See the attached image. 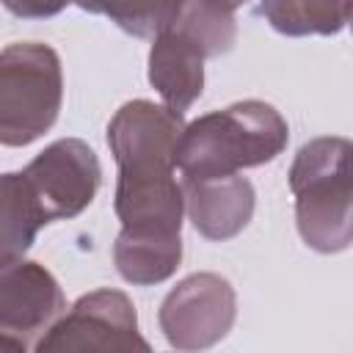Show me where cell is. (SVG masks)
<instances>
[{
    "label": "cell",
    "mask_w": 353,
    "mask_h": 353,
    "mask_svg": "<svg viewBox=\"0 0 353 353\" xmlns=\"http://www.w3.org/2000/svg\"><path fill=\"white\" fill-rule=\"evenodd\" d=\"M290 141L287 119L262 99H240L185 124L176 143L179 182L240 174L276 160Z\"/></svg>",
    "instance_id": "1"
},
{
    "label": "cell",
    "mask_w": 353,
    "mask_h": 353,
    "mask_svg": "<svg viewBox=\"0 0 353 353\" xmlns=\"http://www.w3.org/2000/svg\"><path fill=\"white\" fill-rule=\"evenodd\" d=\"M350 152L347 138L323 135L303 143L290 165L295 226L317 254H339L353 240Z\"/></svg>",
    "instance_id": "2"
},
{
    "label": "cell",
    "mask_w": 353,
    "mask_h": 353,
    "mask_svg": "<svg viewBox=\"0 0 353 353\" xmlns=\"http://www.w3.org/2000/svg\"><path fill=\"white\" fill-rule=\"evenodd\" d=\"M63 105V69L50 44L14 41L0 50V146L39 141Z\"/></svg>",
    "instance_id": "3"
},
{
    "label": "cell",
    "mask_w": 353,
    "mask_h": 353,
    "mask_svg": "<svg viewBox=\"0 0 353 353\" xmlns=\"http://www.w3.org/2000/svg\"><path fill=\"white\" fill-rule=\"evenodd\" d=\"M36 353H110V350H149L138 331V314L127 292L94 290L80 295L63 314L36 339Z\"/></svg>",
    "instance_id": "4"
},
{
    "label": "cell",
    "mask_w": 353,
    "mask_h": 353,
    "mask_svg": "<svg viewBox=\"0 0 353 353\" xmlns=\"http://www.w3.org/2000/svg\"><path fill=\"white\" fill-rule=\"evenodd\" d=\"M237 292L221 273H190L160 303L157 323L165 342L176 350L193 353L218 345L234 325Z\"/></svg>",
    "instance_id": "5"
},
{
    "label": "cell",
    "mask_w": 353,
    "mask_h": 353,
    "mask_svg": "<svg viewBox=\"0 0 353 353\" xmlns=\"http://www.w3.org/2000/svg\"><path fill=\"white\" fill-rule=\"evenodd\" d=\"M22 174L30 182L47 223L80 215L102 185L99 157L80 138L52 141L22 168Z\"/></svg>",
    "instance_id": "6"
},
{
    "label": "cell",
    "mask_w": 353,
    "mask_h": 353,
    "mask_svg": "<svg viewBox=\"0 0 353 353\" xmlns=\"http://www.w3.org/2000/svg\"><path fill=\"white\" fill-rule=\"evenodd\" d=\"M182 130V113L152 99H130L108 124V146L119 171H176V143Z\"/></svg>",
    "instance_id": "7"
},
{
    "label": "cell",
    "mask_w": 353,
    "mask_h": 353,
    "mask_svg": "<svg viewBox=\"0 0 353 353\" xmlns=\"http://www.w3.org/2000/svg\"><path fill=\"white\" fill-rule=\"evenodd\" d=\"M63 309L66 295L44 265L19 259L0 268V336L11 339L19 353L33 350Z\"/></svg>",
    "instance_id": "8"
},
{
    "label": "cell",
    "mask_w": 353,
    "mask_h": 353,
    "mask_svg": "<svg viewBox=\"0 0 353 353\" xmlns=\"http://www.w3.org/2000/svg\"><path fill=\"white\" fill-rule=\"evenodd\" d=\"M185 196V212L193 229L215 243L237 237L254 218L256 193L240 174L179 182Z\"/></svg>",
    "instance_id": "9"
},
{
    "label": "cell",
    "mask_w": 353,
    "mask_h": 353,
    "mask_svg": "<svg viewBox=\"0 0 353 353\" xmlns=\"http://www.w3.org/2000/svg\"><path fill=\"white\" fill-rule=\"evenodd\" d=\"M176 171L121 174L116 179L113 210L127 232H171L182 234L185 196Z\"/></svg>",
    "instance_id": "10"
},
{
    "label": "cell",
    "mask_w": 353,
    "mask_h": 353,
    "mask_svg": "<svg viewBox=\"0 0 353 353\" xmlns=\"http://www.w3.org/2000/svg\"><path fill=\"white\" fill-rule=\"evenodd\" d=\"M204 55L174 25L152 36L149 50V83L160 94L163 105L185 113L204 91Z\"/></svg>",
    "instance_id": "11"
},
{
    "label": "cell",
    "mask_w": 353,
    "mask_h": 353,
    "mask_svg": "<svg viewBox=\"0 0 353 353\" xmlns=\"http://www.w3.org/2000/svg\"><path fill=\"white\" fill-rule=\"evenodd\" d=\"M182 262V234L171 232H127L113 243V265L127 284L152 287L176 273Z\"/></svg>",
    "instance_id": "12"
},
{
    "label": "cell",
    "mask_w": 353,
    "mask_h": 353,
    "mask_svg": "<svg viewBox=\"0 0 353 353\" xmlns=\"http://www.w3.org/2000/svg\"><path fill=\"white\" fill-rule=\"evenodd\" d=\"M47 223L22 171L0 174V268L19 262Z\"/></svg>",
    "instance_id": "13"
},
{
    "label": "cell",
    "mask_w": 353,
    "mask_h": 353,
    "mask_svg": "<svg viewBox=\"0 0 353 353\" xmlns=\"http://www.w3.org/2000/svg\"><path fill=\"white\" fill-rule=\"evenodd\" d=\"M265 22L290 39L336 36L350 22V0H259Z\"/></svg>",
    "instance_id": "14"
},
{
    "label": "cell",
    "mask_w": 353,
    "mask_h": 353,
    "mask_svg": "<svg viewBox=\"0 0 353 353\" xmlns=\"http://www.w3.org/2000/svg\"><path fill=\"white\" fill-rule=\"evenodd\" d=\"M185 33L204 58L226 55L237 41V19L232 11L215 6L212 0H182L176 19L171 22Z\"/></svg>",
    "instance_id": "15"
},
{
    "label": "cell",
    "mask_w": 353,
    "mask_h": 353,
    "mask_svg": "<svg viewBox=\"0 0 353 353\" xmlns=\"http://www.w3.org/2000/svg\"><path fill=\"white\" fill-rule=\"evenodd\" d=\"M88 14L108 17L116 28L135 39H152L165 30L176 14L182 0H72Z\"/></svg>",
    "instance_id": "16"
},
{
    "label": "cell",
    "mask_w": 353,
    "mask_h": 353,
    "mask_svg": "<svg viewBox=\"0 0 353 353\" xmlns=\"http://www.w3.org/2000/svg\"><path fill=\"white\" fill-rule=\"evenodd\" d=\"M3 8L19 19H50L58 17L72 0H0Z\"/></svg>",
    "instance_id": "17"
},
{
    "label": "cell",
    "mask_w": 353,
    "mask_h": 353,
    "mask_svg": "<svg viewBox=\"0 0 353 353\" xmlns=\"http://www.w3.org/2000/svg\"><path fill=\"white\" fill-rule=\"evenodd\" d=\"M212 3H215V6H221V8H226V11H232V14H234V11H237V8H240V6H248V3H251V0H212Z\"/></svg>",
    "instance_id": "18"
}]
</instances>
